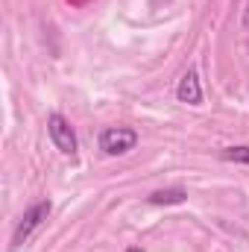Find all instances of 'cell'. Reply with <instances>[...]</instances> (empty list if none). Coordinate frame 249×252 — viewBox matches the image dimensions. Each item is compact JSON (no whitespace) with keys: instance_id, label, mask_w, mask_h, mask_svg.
I'll return each mask as SVG.
<instances>
[{"instance_id":"6da1fadb","label":"cell","mask_w":249,"mask_h":252,"mask_svg":"<svg viewBox=\"0 0 249 252\" xmlns=\"http://www.w3.org/2000/svg\"><path fill=\"white\" fill-rule=\"evenodd\" d=\"M50 199H41V202H35V205H30L27 211H24V217L18 220V226H15V235H12V250H18V247H24L27 241H30V235L50 217Z\"/></svg>"},{"instance_id":"7a4b0ae2","label":"cell","mask_w":249,"mask_h":252,"mask_svg":"<svg viewBox=\"0 0 249 252\" xmlns=\"http://www.w3.org/2000/svg\"><path fill=\"white\" fill-rule=\"evenodd\" d=\"M138 144V132L129 126H109L100 132V150L106 156H126L129 150H135Z\"/></svg>"},{"instance_id":"3957f363","label":"cell","mask_w":249,"mask_h":252,"mask_svg":"<svg viewBox=\"0 0 249 252\" xmlns=\"http://www.w3.org/2000/svg\"><path fill=\"white\" fill-rule=\"evenodd\" d=\"M47 135H50V141L56 144L59 153H64V156L76 153V135H73L70 124L64 121L62 115H50L47 118Z\"/></svg>"},{"instance_id":"277c9868","label":"cell","mask_w":249,"mask_h":252,"mask_svg":"<svg viewBox=\"0 0 249 252\" xmlns=\"http://www.w3.org/2000/svg\"><path fill=\"white\" fill-rule=\"evenodd\" d=\"M176 97H179V103H187V106H199V103H202V85H199L196 70H187L185 76L179 79Z\"/></svg>"},{"instance_id":"5b68a950","label":"cell","mask_w":249,"mask_h":252,"mask_svg":"<svg viewBox=\"0 0 249 252\" xmlns=\"http://www.w3.org/2000/svg\"><path fill=\"white\" fill-rule=\"evenodd\" d=\"M185 190L182 188H167V190H156L153 196H150V202L153 205H176V202H185Z\"/></svg>"},{"instance_id":"8992f818","label":"cell","mask_w":249,"mask_h":252,"mask_svg":"<svg viewBox=\"0 0 249 252\" xmlns=\"http://www.w3.org/2000/svg\"><path fill=\"white\" fill-rule=\"evenodd\" d=\"M226 161H238V164H249V147H229L223 150Z\"/></svg>"},{"instance_id":"52a82bcc","label":"cell","mask_w":249,"mask_h":252,"mask_svg":"<svg viewBox=\"0 0 249 252\" xmlns=\"http://www.w3.org/2000/svg\"><path fill=\"white\" fill-rule=\"evenodd\" d=\"M244 30H249V0H247V9H244Z\"/></svg>"},{"instance_id":"ba28073f","label":"cell","mask_w":249,"mask_h":252,"mask_svg":"<svg viewBox=\"0 0 249 252\" xmlns=\"http://www.w3.org/2000/svg\"><path fill=\"white\" fill-rule=\"evenodd\" d=\"M126 252H144V250H141V247H129Z\"/></svg>"}]
</instances>
